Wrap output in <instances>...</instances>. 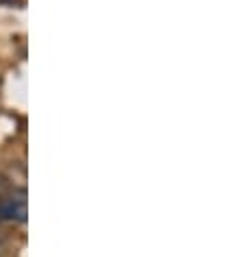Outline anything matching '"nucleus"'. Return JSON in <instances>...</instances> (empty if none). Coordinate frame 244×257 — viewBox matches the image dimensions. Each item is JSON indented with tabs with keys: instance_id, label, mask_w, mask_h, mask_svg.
Returning a JSON list of instances; mask_svg holds the SVG:
<instances>
[{
	"instance_id": "nucleus-1",
	"label": "nucleus",
	"mask_w": 244,
	"mask_h": 257,
	"mask_svg": "<svg viewBox=\"0 0 244 257\" xmlns=\"http://www.w3.org/2000/svg\"><path fill=\"white\" fill-rule=\"evenodd\" d=\"M0 220H9V222L27 220V192L14 190L11 194L5 192L0 196Z\"/></svg>"
},
{
	"instance_id": "nucleus-2",
	"label": "nucleus",
	"mask_w": 244,
	"mask_h": 257,
	"mask_svg": "<svg viewBox=\"0 0 244 257\" xmlns=\"http://www.w3.org/2000/svg\"><path fill=\"white\" fill-rule=\"evenodd\" d=\"M7 188H9V185H7V179H5L3 175H0V196H3L5 192H7Z\"/></svg>"
}]
</instances>
